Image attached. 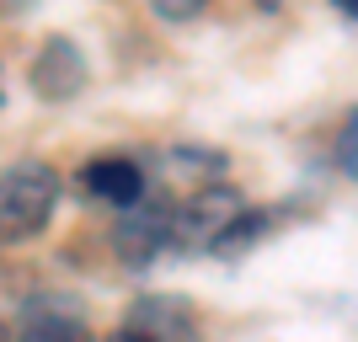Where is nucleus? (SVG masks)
Wrapping results in <instances>:
<instances>
[{"label": "nucleus", "instance_id": "nucleus-1", "mask_svg": "<svg viewBox=\"0 0 358 342\" xmlns=\"http://www.w3.org/2000/svg\"><path fill=\"white\" fill-rule=\"evenodd\" d=\"M54 204H59V177H54V166L27 161V166L0 171V241L38 236V230L54 220Z\"/></svg>", "mask_w": 358, "mask_h": 342}, {"label": "nucleus", "instance_id": "nucleus-2", "mask_svg": "<svg viewBox=\"0 0 358 342\" xmlns=\"http://www.w3.org/2000/svg\"><path fill=\"white\" fill-rule=\"evenodd\" d=\"M246 214V198L224 182H209L171 208V246L177 252H214V241Z\"/></svg>", "mask_w": 358, "mask_h": 342}, {"label": "nucleus", "instance_id": "nucleus-3", "mask_svg": "<svg viewBox=\"0 0 358 342\" xmlns=\"http://www.w3.org/2000/svg\"><path fill=\"white\" fill-rule=\"evenodd\" d=\"M171 198L161 193H145L134 208L118 214V230H113V246H118V262L129 268H150L155 257L171 246Z\"/></svg>", "mask_w": 358, "mask_h": 342}, {"label": "nucleus", "instance_id": "nucleus-4", "mask_svg": "<svg viewBox=\"0 0 358 342\" xmlns=\"http://www.w3.org/2000/svg\"><path fill=\"white\" fill-rule=\"evenodd\" d=\"M27 80H32V97H43V102H75L86 91L91 70H86V59H80V48L70 38H48L38 48V59H32Z\"/></svg>", "mask_w": 358, "mask_h": 342}, {"label": "nucleus", "instance_id": "nucleus-5", "mask_svg": "<svg viewBox=\"0 0 358 342\" xmlns=\"http://www.w3.org/2000/svg\"><path fill=\"white\" fill-rule=\"evenodd\" d=\"M80 182H86V193L96 198V204L118 208V214L145 198V171H139L134 161H123V155H96V161H86Z\"/></svg>", "mask_w": 358, "mask_h": 342}, {"label": "nucleus", "instance_id": "nucleus-6", "mask_svg": "<svg viewBox=\"0 0 358 342\" xmlns=\"http://www.w3.org/2000/svg\"><path fill=\"white\" fill-rule=\"evenodd\" d=\"M123 327H134V332H145V337H155V342H193V311H187V299H177V294H145L129 311V321Z\"/></svg>", "mask_w": 358, "mask_h": 342}, {"label": "nucleus", "instance_id": "nucleus-7", "mask_svg": "<svg viewBox=\"0 0 358 342\" xmlns=\"http://www.w3.org/2000/svg\"><path fill=\"white\" fill-rule=\"evenodd\" d=\"M16 342H96V337H91V327L80 321V315L38 311V315H27V321H22Z\"/></svg>", "mask_w": 358, "mask_h": 342}, {"label": "nucleus", "instance_id": "nucleus-8", "mask_svg": "<svg viewBox=\"0 0 358 342\" xmlns=\"http://www.w3.org/2000/svg\"><path fill=\"white\" fill-rule=\"evenodd\" d=\"M268 230H273V214H268V208H246V214H241V220L214 241V257H241L246 246H257V241L268 236Z\"/></svg>", "mask_w": 358, "mask_h": 342}, {"label": "nucleus", "instance_id": "nucleus-9", "mask_svg": "<svg viewBox=\"0 0 358 342\" xmlns=\"http://www.w3.org/2000/svg\"><path fill=\"white\" fill-rule=\"evenodd\" d=\"M337 171L358 182V107L343 118V129H337Z\"/></svg>", "mask_w": 358, "mask_h": 342}, {"label": "nucleus", "instance_id": "nucleus-10", "mask_svg": "<svg viewBox=\"0 0 358 342\" xmlns=\"http://www.w3.org/2000/svg\"><path fill=\"white\" fill-rule=\"evenodd\" d=\"M166 166H198V177H220L224 155L220 150H166Z\"/></svg>", "mask_w": 358, "mask_h": 342}, {"label": "nucleus", "instance_id": "nucleus-11", "mask_svg": "<svg viewBox=\"0 0 358 342\" xmlns=\"http://www.w3.org/2000/svg\"><path fill=\"white\" fill-rule=\"evenodd\" d=\"M209 0H150V11L161 16V22H193Z\"/></svg>", "mask_w": 358, "mask_h": 342}, {"label": "nucleus", "instance_id": "nucleus-12", "mask_svg": "<svg viewBox=\"0 0 358 342\" xmlns=\"http://www.w3.org/2000/svg\"><path fill=\"white\" fill-rule=\"evenodd\" d=\"M107 342H155V337H145V332H134V327H118Z\"/></svg>", "mask_w": 358, "mask_h": 342}, {"label": "nucleus", "instance_id": "nucleus-13", "mask_svg": "<svg viewBox=\"0 0 358 342\" xmlns=\"http://www.w3.org/2000/svg\"><path fill=\"white\" fill-rule=\"evenodd\" d=\"M331 6H343V11H353V16H358V0H331Z\"/></svg>", "mask_w": 358, "mask_h": 342}, {"label": "nucleus", "instance_id": "nucleus-14", "mask_svg": "<svg viewBox=\"0 0 358 342\" xmlns=\"http://www.w3.org/2000/svg\"><path fill=\"white\" fill-rule=\"evenodd\" d=\"M257 6H262V11H278V6H284V0H257Z\"/></svg>", "mask_w": 358, "mask_h": 342}, {"label": "nucleus", "instance_id": "nucleus-15", "mask_svg": "<svg viewBox=\"0 0 358 342\" xmlns=\"http://www.w3.org/2000/svg\"><path fill=\"white\" fill-rule=\"evenodd\" d=\"M0 342H11V332H6V321H0Z\"/></svg>", "mask_w": 358, "mask_h": 342}]
</instances>
